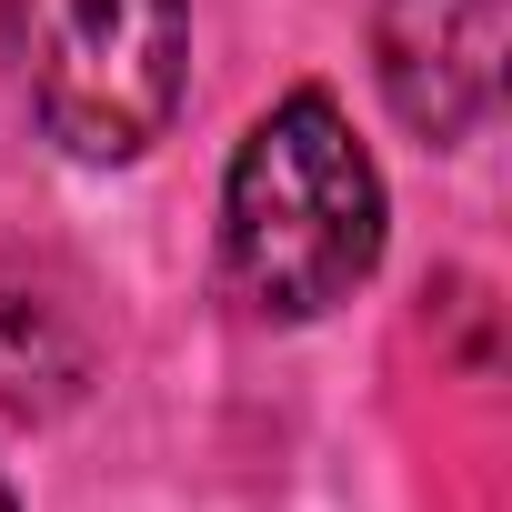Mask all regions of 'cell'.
<instances>
[{
  "label": "cell",
  "instance_id": "1",
  "mask_svg": "<svg viewBox=\"0 0 512 512\" xmlns=\"http://www.w3.org/2000/svg\"><path fill=\"white\" fill-rule=\"evenodd\" d=\"M382 262V171L332 91H282L221 181V282L251 322H322Z\"/></svg>",
  "mask_w": 512,
  "mask_h": 512
},
{
  "label": "cell",
  "instance_id": "2",
  "mask_svg": "<svg viewBox=\"0 0 512 512\" xmlns=\"http://www.w3.org/2000/svg\"><path fill=\"white\" fill-rule=\"evenodd\" d=\"M11 71L71 161H141L191 81V0H0Z\"/></svg>",
  "mask_w": 512,
  "mask_h": 512
},
{
  "label": "cell",
  "instance_id": "3",
  "mask_svg": "<svg viewBox=\"0 0 512 512\" xmlns=\"http://www.w3.org/2000/svg\"><path fill=\"white\" fill-rule=\"evenodd\" d=\"M372 71L412 141L462 151L502 111V0H382Z\"/></svg>",
  "mask_w": 512,
  "mask_h": 512
},
{
  "label": "cell",
  "instance_id": "4",
  "mask_svg": "<svg viewBox=\"0 0 512 512\" xmlns=\"http://www.w3.org/2000/svg\"><path fill=\"white\" fill-rule=\"evenodd\" d=\"M91 392V332L71 292L0 241V422H51Z\"/></svg>",
  "mask_w": 512,
  "mask_h": 512
},
{
  "label": "cell",
  "instance_id": "5",
  "mask_svg": "<svg viewBox=\"0 0 512 512\" xmlns=\"http://www.w3.org/2000/svg\"><path fill=\"white\" fill-rule=\"evenodd\" d=\"M0 512H21V502H11V492H0Z\"/></svg>",
  "mask_w": 512,
  "mask_h": 512
}]
</instances>
